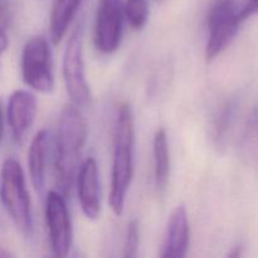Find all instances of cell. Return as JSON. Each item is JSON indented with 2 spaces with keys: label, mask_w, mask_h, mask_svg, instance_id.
Listing matches in <instances>:
<instances>
[{
  "label": "cell",
  "mask_w": 258,
  "mask_h": 258,
  "mask_svg": "<svg viewBox=\"0 0 258 258\" xmlns=\"http://www.w3.org/2000/svg\"><path fill=\"white\" fill-rule=\"evenodd\" d=\"M0 203L14 223L15 228L25 237L33 233V214L25 175L19 161L5 159L0 166Z\"/></svg>",
  "instance_id": "3"
},
{
  "label": "cell",
  "mask_w": 258,
  "mask_h": 258,
  "mask_svg": "<svg viewBox=\"0 0 258 258\" xmlns=\"http://www.w3.org/2000/svg\"><path fill=\"white\" fill-rule=\"evenodd\" d=\"M190 243V226L184 206H178L168 219L160 258H186Z\"/></svg>",
  "instance_id": "11"
},
{
  "label": "cell",
  "mask_w": 258,
  "mask_h": 258,
  "mask_svg": "<svg viewBox=\"0 0 258 258\" xmlns=\"http://www.w3.org/2000/svg\"><path fill=\"white\" fill-rule=\"evenodd\" d=\"M241 9L236 0H214L207 17L206 59H216L234 39L241 28Z\"/></svg>",
  "instance_id": "4"
},
{
  "label": "cell",
  "mask_w": 258,
  "mask_h": 258,
  "mask_svg": "<svg viewBox=\"0 0 258 258\" xmlns=\"http://www.w3.org/2000/svg\"><path fill=\"white\" fill-rule=\"evenodd\" d=\"M35 116L37 100L32 92L17 90L10 95L7 106V121L15 143H23L34 123Z\"/></svg>",
  "instance_id": "10"
},
{
  "label": "cell",
  "mask_w": 258,
  "mask_h": 258,
  "mask_svg": "<svg viewBox=\"0 0 258 258\" xmlns=\"http://www.w3.org/2000/svg\"><path fill=\"white\" fill-rule=\"evenodd\" d=\"M10 22H12V14L9 7L2 3L0 4V62L9 44Z\"/></svg>",
  "instance_id": "19"
},
{
  "label": "cell",
  "mask_w": 258,
  "mask_h": 258,
  "mask_svg": "<svg viewBox=\"0 0 258 258\" xmlns=\"http://www.w3.org/2000/svg\"><path fill=\"white\" fill-rule=\"evenodd\" d=\"M0 258H17L7 246L0 243Z\"/></svg>",
  "instance_id": "22"
},
{
  "label": "cell",
  "mask_w": 258,
  "mask_h": 258,
  "mask_svg": "<svg viewBox=\"0 0 258 258\" xmlns=\"http://www.w3.org/2000/svg\"><path fill=\"white\" fill-rule=\"evenodd\" d=\"M149 0H125L123 3V13L125 19L127 20L131 29H144L149 19Z\"/></svg>",
  "instance_id": "17"
},
{
  "label": "cell",
  "mask_w": 258,
  "mask_h": 258,
  "mask_svg": "<svg viewBox=\"0 0 258 258\" xmlns=\"http://www.w3.org/2000/svg\"><path fill=\"white\" fill-rule=\"evenodd\" d=\"M258 14V0H247L246 4L241 9V17L243 22H246L248 18Z\"/></svg>",
  "instance_id": "20"
},
{
  "label": "cell",
  "mask_w": 258,
  "mask_h": 258,
  "mask_svg": "<svg viewBox=\"0 0 258 258\" xmlns=\"http://www.w3.org/2000/svg\"><path fill=\"white\" fill-rule=\"evenodd\" d=\"M140 244V226L138 219H131L126 227L122 258H138Z\"/></svg>",
  "instance_id": "18"
},
{
  "label": "cell",
  "mask_w": 258,
  "mask_h": 258,
  "mask_svg": "<svg viewBox=\"0 0 258 258\" xmlns=\"http://www.w3.org/2000/svg\"><path fill=\"white\" fill-rule=\"evenodd\" d=\"M72 258H85V257H83V256H82V254H81V253H76V254H75V256H73Z\"/></svg>",
  "instance_id": "24"
},
{
  "label": "cell",
  "mask_w": 258,
  "mask_h": 258,
  "mask_svg": "<svg viewBox=\"0 0 258 258\" xmlns=\"http://www.w3.org/2000/svg\"><path fill=\"white\" fill-rule=\"evenodd\" d=\"M154 158V185L156 191H165L170 176V149L168 133L164 127L156 130L153 140Z\"/></svg>",
  "instance_id": "13"
},
{
  "label": "cell",
  "mask_w": 258,
  "mask_h": 258,
  "mask_svg": "<svg viewBox=\"0 0 258 258\" xmlns=\"http://www.w3.org/2000/svg\"><path fill=\"white\" fill-rule=\"evenodd\" d=\"M45 258H52V257H45Z\"/></svg>",
  "instance_id": "25"
},
{
  "label": "cell",
  "mask_w": 258,
  "mask_h": 258,
  "mask_svg": "<svg viewBox=\"0 0 258 258\" xmlns=\"http://www.w3.org/2000/svg\"><path fill=\"white\" fill-rule=\"evenodd\" d=\"M123 20L122 0H98L93 43L101 54L110 55L120 48L123 35Z\"/></svg>",
  "instance_id": "8"
},
{
  "label": "cell",
  "mask_w": 258,
  "mask_h": 258,
  "mask_svg": "<svg viewBox=\"0 0 258 258\" xmlns=\"http://www.w3.org/2000/svg\"><path fill=\"white\" fill-rule=\"evenodd\" d=\"M3 136H4V111H3L2 101H0V144L3 141Z\"/></svg>",
  "instance_id": "23"
},
{
  "label": "cell",
  "mask_w": 258,
  "mask_h": 258,
  "mask_svg": "<svg viewBox=\"0 0 258 258\" xmlns=\"http://www.w3.org/2000/svg\"><path fill=\"white\" fill-rule=\"evenodd\" d=\"M23 82L40 93L54 90L53 57L49 42L44 35H33L25 42L20 55Z\"/></svg>",
  "instance_id": "5"
},
{
  "label": "cell",
  "mask_w": 258,
  "mask_h": 258,
  "mask_svg": "<svg viewBox=\"0 0 258 258\" xmlns=\"http://www.w3.org/2000/svg\"><path fill=\"white\" fill-rule=\"evenodd\" d=\"M85 0H54L49 17V37L53 44H59L71 23Z\"/></svg>",
  "instance_id": "15"
},
{
  "label": "cell",
  "mask_w": 258,
  "mask_h": 258,
  "mask_svg": "<svg viewBox=\"0 0 258 258\" xmlns=\"http://www.w3.org/2000/svg\"><path fill=\"white\" fill-rule=\"evenodd\" d=\"M88 125L85 116L73 103L64 106L59 115L54 145V179L64 198L70 197L76 183L81 153L87 141Z\"/></svg>",
  "instance_id": "1"
},
{
  "label": "cell",
  "mask_w": 258,
  "mask_h": 258,
  "mask_svg": "<svg viewBox=\"0 0 258 258\" xmlns=\"http://www.w3.org/2000/svg\"><path fill=\"white\" fill-rule=\"evenodd\" d=\"M66 90L75 106L86 107L92 101L90 86L86 77L85 59H83V23L80 22L66 45L62 64Z\"/></svg>",
  "instance_id": "6"
},
{
  "label": "cell",
  "mask_w": 258,
  "mask_h": 258,
  "mask_svg": "<svg viewBox=\"0 0 258 258\" xmlns=\"http://www.w3.org/2000/svg\"><path fill=\"white\" fill-rule=\"evenodd\" d=\"M135 118L130 103L118 107L113 128V154L108 203L116 216H122L134 176Z\"/></svg>",
  "instance_id": "2"
},
{
  "label": "cell",
  "mask_w": 258,
  "mask_h": 258,
  "mask_svg": "<svg viewBox=\"0 0 258 258\" xmlns=\"http://www.w3.org/2000/svg\"><path fill=\"white\" fill-rule=\"evenodd\" d=\"M238 156L247 166L258 168V105L252 107L242 128Z\"/></svg>",
  "instance_id": "16"
},
{
  "label": "cell",
  "mask_w": 258,
  "mask_h": 258,
  "mask_svg": "<svg viewBox=\"0 0 258 258\" xmlns=\"http://www.w3.org/2000/svg\"><path fill=\"white\" fill-rule=\"evenodd\" d=\"M49 149V135L47 130L38 131L30 141L28 151V171L33 188L39 194H43L47 174V158Z\"/></svg>",
  "instance_id": "12"
},
{
  "label": "cell",
  "mask_w": 258,
  "mask_h": 258,
  "mask_svg": "<svg viewBox=\"0 0 258 258\" xmlns=\"http://www.w3.org/2000/svg\"><path fill=\"white\" fill-rule=\"evenodd\" d=\"M76 184H77L78 202L83 214L87 219L96 221L101 214L102 201H101L100 171L95 158L90 156L83 163H81Z\"/></svg>",
  "instance_id": "9"
},
{
  "label": "cell",
  "mask_w": 258,
  "mask_h": 258,
  "mask_svg": "<svg viewBox=\"0 0 258 258\" xmlns=\"http://www.w3.org/2000/svg\"><path fill=\"white\" fill-rule=\"evenodd\" d=\"M239 108V98L237 96L227 98L216 112L212 122V139L217 149H226L232 128L236 122Z\"/></svg>",
  "instance_id": "14"
},
{
  "label": "cell",
  "mask_w": 258,
  "mask_h": 258,
  "mask_svg": "<svg viewBox=\"0 0 258 258\" xmlns=\"http://www.w3.org/2000/svg\"><path fill=\"white\" fill-rule=\"evenodd\" d=\"M44 217L52 258H67L73 243V227L67 202L59 191L47 193Z\"/></svg>",
  "instance_id": "7"
},
{
  "label": "cell",
  "mask_w": 258,
  "mask_h": 258,
  "mask_svg": "<svg viewBox=\"0 0 258 258\" xmlns=\"http://www.w3.org/2000/svg\"><path fill=\"white\" fill-rule=\"evenodd\" d=\"M227 258H243V247L241 244H237L233 248L229 251V253L227 254Z\"/></svg>",
  "instance_id": "21"
}]
</instances>
